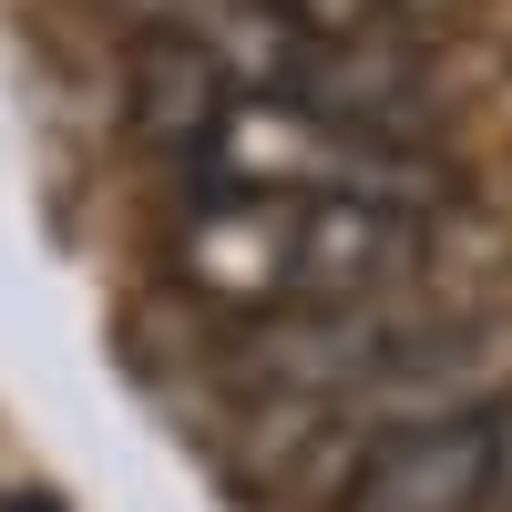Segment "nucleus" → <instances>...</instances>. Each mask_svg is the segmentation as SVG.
Segmentation results:
<instances>
[{
    "label": "nucleus",
    "instance_id": "1",
    "mask_svg": "<svg viewBox=\"0 0 512 512\" xmlns=\"http://www.w3.org/2000/svg\"><path fill=\"white\" fill-rule=\"evenodd\" d=\"M338 512H512V410L461 400L359 451Z\"/></svg>",
    "mask_w": 512,
    "mask_h": 512
},
{
    "label": "nucleus",
    "instance_id": "2",
    "mask_svg": "<svg viewBox=\"0 0 512 512\" xmlns=\"http://www.w3.org/2000/svg\"><path fill=\"white\" fill-rule=\"evenodd\" d=\"M420 256V216L400 195H297V236H287V308L349 318L379 287H400Z\"/></svg>",
    "mask_w": 512,
    "mask_h": 512
},
{
    "label": "nucleus",
    "instance_id": "3",
    "mask_svg": "<svg viewBox=\"0 0 512 512\" xmlns=\"http://www.w3.org/2000/svg\"><path fill=\"white\" fill-rule=\"evenodd\" d=\"M123 113H134V134L175 164H205V144L226 134L236 113V62L216 41L195 31H144L134 52H123Z\"/></svg>",
    "mask_w": 512,
    "mask_h": 512
},
{
    "label": "nucleus",
    "instance_id": "4",
    "mask_svg": "<svg viewBox=\"0 0 512 512\" xmlns=\"http://www.w3.org/2000/svg\"><path fill=\"white\" fill-rule=\"evenodd\" d=\"M287 236L297 195H205L175 236V267L226 308H287Z\"/></svg>",
    "mask_w": 512,
    "mask_h": 512
},
{
    "label": "nucleus",
    "instance_id": "5",
    "mask_svg": "<svg viewBox=\"0 0 512 512\" xmlns=\"http://www.w3.org/2000/svg\"><path fill=\"white\" fill-rule=\"evenodd\" d=\"M256 21H277L287 41H369L379 0H256Z\"/></svg>",
    "mask_w": 512,
    "mask_h": 512
},
{
    "label": "nucleus",
    "instance_id": "6",
    "mask_svg": "<svg viewBox=\"0 0 512 512\" xmlns=\"http://www.w3.org/2000/svg\"><path fill=\"white\" fill-rule=\"evenodd\" d=\"M472 0H379V21H461Z\"/></svg>",
    "mask_w": 512,
    "mask_h": 512
},
{
    "label": "nucleus",
    "instance_id": "7",
    "mask_svg": "<svg viewBox=\"0 0 512 512\" xmlns=\"http://www.w3.org/2000/svg\"><path fill=\"white\" fill-rule=\"evenodd\" d=\"M0 512H62L52 492H0Z\"/></svg>",
    "mask_w": 512,
    "mask_h": 512
}]
</instances>
